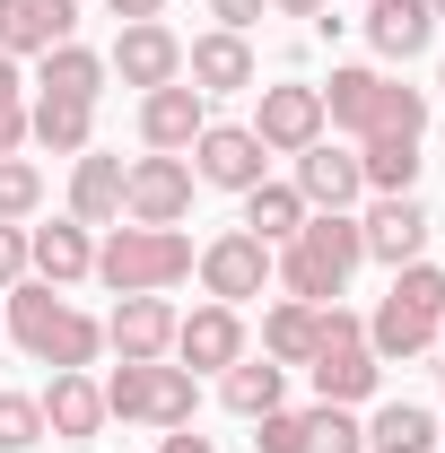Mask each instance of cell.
<instances>
[{
  "label": "cell",
  "instance_id": "1",
  "mask_svg": "<svg viewBox=\"0 0 445 453\" xmlns=\"http://www.w3.org/2000/svg\"><path fill=\"white\" fill-rule=\"evenodd\" d=\"M358 262H367L358 219H349V210H306V226L271 253V280L288 288L297 305H332L340 288H349V271H358Z\"/></svg>",
  "mask_w": 445,
  "mask_h": 453
},
{
  "label": "cell",
  "instance_id": "2",
  "mask_svg": "<svg viewBox=\"0 0 445 453\" xmlns=\"http://www.w3.org/2000/svg\"><path fill=\"white\" fill-rule=\"evenodd\" d=\"M0 323H9V340H18L35 366H53V375L61 366H97V349H105V323L79 314V305H70L61 288H44V280L9 288V314H0Z\"/></svg>",
  "mask_w": 445,
  "mask_h": 453
},
{
  "label": "cell",
  "instance_id": "3",
  "mask_svg": "<svg viewBox=\"0 0 445 453\" xmlns=\"http://www.w3.org/2000/svg\"><path fill=\"white\" fill-rule=\"evenodd\" d=\"M324 131H349V140H376V131H428V88H402L385 70H332L324 88Z\"/></svg>",
  "mask_w": 445,
  "mask_h": 453
},
{
  "label": "cell",
  "instance_id": "4",
  "mask_svg": "<svg viewBox=\"0 0 445 453\" xmlns=\"http://www.w3.org/2000/svg\"><path fill=\"white\" fill-rule=\"evenodd\" d=\"M97 280L113 296H167L175 280H192V235L183 226H113L97 244Z\"/></svg>",
  "mask_w": 445,
  "mask_h": 453
},
{
  "label": "cell",
  "instance_id": "5",
  "mask_svg": "<svg viewBox=\"0 0 445 453\" xmlns=\"http://www.w3.org/2000/svg\"><path fill=\"white\" fill-rule=\"evenodd\" d=\"M192 271H201V288H210V305H245V296L271 288V244L245 235V226H227V235H210V244L192 253Z\"/></svg>",
  "mask_w": 445,
  "mask_h": 453
},
{
  "label": "cell",
  "instance_id": "6",
  "mask_svg": "<svg viewBox=\"0 0 445 453\" xmlns=\"http://www.w3.org/2000/svg\"><path fill=\"white\" fill-rule=\"evenodd\" d=\"M192 157V183H219V192H254L271 174V149L245 131V122H201V140L183 149Z\"/></svg>",
  "mask_w": 445,
  "mask_h": 453
},
{
  "label": "cell",
  "instance_id": "7",
  "mask_svg": "<svg viewBox=\"0 0 445 453\" xmlns=\"http://www.w3.org/2000/svg\"><path fill=\"white\" fill-rule=\"evenodd\" d=\"M183 210H192V166L183 157H158L149 149V157L122 166V219L131 226H175Z\"/></svg>",
  "mask_w": 445,
  "mask_h": 453
},
{
  "label": "cell",
  "instance_id": "8",
  "mask_svg": "<svg viewBox=\"0 0 445 453\" xmlns=\"http://www.w3.org/2000/svg\"><path fill=\"white\" fill-rule=\"evenodd\" d=\"M271 157H297V149H315L324 140V88H262V105H254V122H245Z\"/></svg>",
  "mask_w": 445,
  "mask_h": 453
},
{
  "label": "cell",
  "instance_id": "9",
  "mask_svg": "<svg viewBox=\"0 0 445 453\" xmlns=\"http://www.w3.org/2000/svg\"><path fill=\"white\" fill-rule=\"evenodd\" d=\"M105 70L122 79V88H140V96H149V88H175V79H183V35L158 27V18H140V27H122V35H113Z\"/></svg>",
  "mask_w": 445,
  "mask_h": 453
},
{
  "label": "cell",
  "instance_id": "10",
  "mask_svg": "<svg viewBox=\"0 0 445 453\" xmlns=\"http://www.w3.org/2000/svg\"><path fill=\"white\" fill-rule=\"evenodd\" d=\"M201 122H210V96H201L192 79H175V88H149V96H140V140H149L158 157H183V149L201 140Z\"/></svg>",
  "mask_w": 445,
  "mask_h": 453
},
{
  "label": "cell",
  "instance_id": "11",
  "mask_svg": "<svg viewBox=\"0 0 445 453\" xmlns=\"http://www.w3.org/2000/svg\"><path fill=\"white\" fill-rule=\"evenodd\" d=\"M236 357H245V314H236V305H201V314L175 323V366H192V375H227Z\"/></svg>",
  "mask_w": 445,
  "mask_h": 453
},
{
  "label": "cell",
  "instance_id": "12",
  "mask_svg": "<svg viewBox=\"0 0 445 453\" xmlns=\"http://www.w3.org/2000/svg\"><path fill=\"white\" fill-rule=\"evenodd\" d=\"M358 235H367V253L376 262H419L428 253V210H419V192H376V210L358 219Z\"/></svg>",
  "mask_w": 445,
  "mask_h": 453
},
{
  "label": "cell",
  "instance_id": "13",
  "mask_svg": "<svg viewBox=\"0 0 445 453\" xmlns=\"http://www.w3.org/2000/svg\"><path fill=\"white\" fill-rule=\"evenodd\" d=\"M175 314L167 296H122L113 305V323H105V349L113 357H131V366H149V357H175Z\"/></svg>",
  "mask_w": 445,
  "mask_h": 453
},
{
  "label": "cell",
  "instance_id": "14",
  "mask_svg": "<svg viewBox=\"0 0 445 453\" xmlns=\"http://www.w3.org/2000/svg\"><path fill=\"white\" fill-rule=\"evenodd\" d=\"M79 35V0H0V53L27 61V53H53Z\"/></svg>",
  "mask_w": 445,
  "mask_h": 453
},
{
  "label": "cell",
  "instance_id": "15",
  "mask_svg": "<svg viewBox=\"0 0 445 453\" xmlns=\"http://www.w3.org/2000/svg\"><path fill=\"white\" fill-rule=\"evenodd\" d=\"M27 271H35L44 288H79V280H97V244H88V226H79V219L27 226Z\"/></svg>",
  "mask_w": 445,
  "mask_h": 453
},
{
  "label": "cell",
  "instance_id": "16",
  "mask_svg": "<svg viewBox=\"0 0 445 453\" xmlns=\"http://www.w3.org/2000/svg\"><path fill=\"white\" fill-rule=\"evenodd\" d=\"M297 192H306V210H358V192H367L358 149H332V140L297 149Z\"/></svg>",
  "mask_w": 445,
  "mask_h": 453
},
{
  "label": "cell",
  "instance_id": "17",
  "mask_svg": "<svg viewBox=\"0 0 445 453\" xmlns=\"http://www.w3.org/2000/svg\"><path fill=\"white\" fill-rule=\"evenodd\" d=\"M183 79H192L201 96H236V88H254V44L227 35V27H210V35L183 44Z\"/></svg>",
  "mask_w": 445,
  "mask_h": 453
},
{
  "label": "cell",
  "instance_id": "18",
  "mask_svg": "<svg viewBox=\"0 0 445 453\" xmlns=\"http://www.w3.org/2000/svg\"><path fill=\"white\" fill-rule=\"evenodd\" d=\"M35 410H44L53 436H97V427H105V384H97L88 366H61L53 384L35 393Z\"/></svg>",
  "mask_w": 445,
  "mask_h": 453
},
{
  "label": "cell",
  "instance_id": "19",
  "mask_svg": "<svg viewBox=\"0 0 445 453\" xmlns=\"http://www.w3.org/2000/svg\"><path fill=\"white\" fill-rule=\"evenodd\" d=\"M437 35V9L428 0H367V44L385 61H419Z\"/></svg>",
  "mask_w": 445,
  "mask_h": 453
},
{
  "label": "cell",
  "instance_id": "20",
  "mask_svg": "<svg viewBox=\"0 0 445 453\" xmlns=\"http://www.w3.org/2000/svg\"><path fill=\"white\" fill-rule=\"evenodd\" d=\"M306 375H315V401H340V410H349V401L376 393V375H385V366H376V349H367V340H332V349H315V366H306Z\"/></svg>",
  "mask_w": 445,
  "mask_h": 453
},
{
  "label": "cell",
  "instance_id": "21",
  "mask_svg": "<svg viewBox=\"0 0 445 453\" xmlns=\"http://www.w3.org/2000/svg\"><path fill=\"white\" fill-rule=\"evenodd\" d=\"M44 61V70H35V96H70V105H97V96H105V53H88V44H79V35H70V44H53V53H35Z\"/></svg>",
  "mask_w": 445,
  "mask_h": 453
},
{
  "label": "cell",
  "instance_id": "22",
  "mask_svg": "<svg viewBox=\"0 0 445 453\" xmlns=\"http://www.w3.org/2000/svg\"><path fill=\"white\" fill-rule=\"evenodd\" d=\"M27 140H35V149H53V157H88V149H97V105L35 96V105H27Z\"/></svg>",
  "mask_w": 445,
  "mask_h": 453
},
{
  "label": "cell",
  "instance_id": "23",
  "mask_svg": "<svg viewBox=\"0 0 445 453\" xmlns=\"http://www.w3.org/2000/svg\"><path fill=\"white\" fill-rule=\"evenodd\" d=\"M219 401L236 410V418H271V410H288V366H271V357H236L219 375Z\"/></svg>",
  "mask_w": 445,
  "mask_h": 453
},
{
  "label": "cell",
  "instance_id": "24",
  "mask_svg": "<svg viewBox=\"0 0 445 453\" xmlns=\"http://www.w3.org/2000/svg\"><path fill=\"white\" fill-rule=\"evenodd\" d=\"M70 219L79 226H113L122 219V157H79V174H70Z\"/></svg>",
  "mask_w": 445,
  "mask_h": 453
},
{
  "label": "cell",
  "instance_id": "25",
  "mask_svg": "<svg viewBox=\"0 0 445 453\" xmlns=\"http://www.w3.org/2000/svg\"><path fill=\"white\" fill-rule=\"evenodd\" d=\"M297 226H306V192H297V183H271V174H262V183L245 192V235H262V244L279 253V244H288Z\"/></svg>",
  "mask_w": 445,
  "mask_h": 453
},
{
  "label": "cell",
  "instance_id": "26",
  "mask_svg": "<svg viewBox=\"0 0 445 453\" xmlns=\"http://www.w3.org/2000/svg\"><path fill=\"white\" fill-rule=\"evenodd\" d=\"M358 174H367V192H410V183H419V140H410V131L358 140Z\"/></svg>",
  "mask_w": 445,
  "mask_h": 453
},
{
  "label": "cell",
  "instance_id": "27",
  "mask_svg": "<svg viewBox=\"0 0 445 453\" xmlns=\"http://www.w3.org/2000/svg\"><path fill=\"white\" fill-rule=\"evenodd\" d=\"M367 453H437V418L419 401H385L367 418Z\"/></svg>",
  "mask_w": 445,
  "mask_h": 453
},
{
  "label": "cell",
  "instance_id": "28",
  "mask_svg": "<svg viewBox=\"0 0 445 453\" xmlns=\"http://www.w3.org/2000/svg\"><path fill=\"white\" fill-rule=\"evenodd\" d=\"M367 349H376V366H402V357H419V349H437V323H419L410 305H376V323H367Z\"/></svg>",
  "mask_w": 445,
  "mask_h": 453
},
{
  "label": "cell",
  "instance_id": "29",
  "mask_svg": "<svg viewBox=\"0 0 445 453\" xmlns=\"http://www.w3.org/2000/svg\"><path fill=\"white\" fill-rule=\"evenodd\" d=\"M262 357L271 366H315V305H297V296L271 305L262 314Z\"/></svg>",
  "mask_w": 445,
  "mask_h": 453
},
{
  "label": "cell",
  "instance_id": "30",
  "mask_svg": "<svg viewBox=\"0 0 445 453\" xmlns=\"http://www.w3.org/2000/svg\"><path fill=\"white\" fill-rule=\"evenodd\" d=\"M192 410H201V375L192 366H149V427H192Z\"/></svg>",
  "mask_w": 445,
  "mask_h": 453
},
{
  "label": "cell",
  "instance_id": "31",
  "mask_svg": "<svg viewBox=\"0 0 445 453\" xmlns=\"http://www.w3.org/2000/svg\"><path fill=\"white\" fill-rule=\"evenodd\" d=\"M393 305H410L419 323H445V271L437 262H402L393 271Z\"/></svg>",
  "mask_w": 445,
  "mask_h": 453
},
{
  "label": "cell",
  "instance_id": "32",
  "mask_svg": "<svg viewBox=\"0 0 445 453\" xmlns=\"http://www.w3.org/2000/svg\"><path fill=\"white\" fill-rule=\"evenodd\" d=\"M306 453H367V427H358L340 401H315V410H306Z\"/></svg>",
  "mask_w": 445,
  "mask_h": 453
},
{
  "label": "cell",
  "instance_id": "33",
  "mask_svg": "<svg viewBox=\"0 0 445 453\" xmlns=\"http://www.w3.org/2000/svg\"><path fill=\"white\" fill-rule=\"evenodd\" d=\"M35 210H44V174L27 166V157H0V219L27 226Z\"/></svg>",
  "mask_w": 445,
  "mask_h": 453
},
{
  "label": "cell",
  "instance_id": "34",
  "mask_svg": "<svg viewBox=\"0 0 445 453\" xmlns=\"http://www.w3.org/2000/svg\"><path fill=\"white\" fill-rule=\"evenodd\" d=\"M18 149H27V79L0 53V157H18Z\"/></svg>",
  "mask_w": 445,
  "mask_h": 453
},
{
  "label": "cell",
  "instance_id": "35",
  "mask_svg": "<svg viewBox=\"0 0 445 453\" xmlns=\"http://www.w3.org/2000/svg\"><path fill=\"white\" fill-rule=\"evenodd\" d=\"M149 366H158V357H149ZM149 366L122 357V366L105 375V418H149Z\"/></svg>",
  "mask_w": 445,
  "mask_h": 453
},
{
  "label": "cell",
  "instance_id": "36",
  "mask_svg": "<svg viewBox=\"0 0 445 453\" xmlns=\"http://www.w3.org/2000/svg\"><path fill=\"white\" fill-rule=\"evenodd\" d=\"M44 436V410H35V393H0V453H27Z\"/></svg>",
  "mask_w": 445,
  "mask_h": 453
},
{
  "label": "cell",
  "instance_id": "37",
  "mask_svg": "<svg viewBox=\"0 0 445 453\" xmlns=\"http://www.w3.org/2000/svg\"><path fill=\"white\" fill-rule=\"evenodd\" d=\"M262 436H254V453H306V410H271V418H254Z\"/></svg>",
  "mask_w": 445,
  "mask_h": 453
},
{
  "label": "cell",
  "instance_id": "38",
  "mask_svg": "<svg viewBox=\"0 0 445 453\" xmlns=\"http://www.w3.org/2000/svg\"><path fill=\"white\" fill-rule=\"evenodd\" d=\"M18 280H27V226H9V219H0V296H9Z\"/></svg>",
  "mask_w": 445,
  "mask_h": 453
},
{
  "label": "cell",
  "instance_id": "39",
  "mask_svg": "<svg viewBox=\"0 0 445 453\" xmlns=\"http://www.w3.org/2000/svg\"><path fill=\"white\" fill-rule=\"evenodd\" d=\"M262 9H271V0H210V18H219L227 35H245V27H254Z\"/></svg>",
  "mask_w": 445,
  "mask_h": 453
},
{
  "label": "cell",
  "instance_id": "40",
  "mask_svg": "<svg viewBox=\"0 0 445 453\" xmlns=\"http://www.w3.org/2000/svg\"><path fill=\"white\" fill-rule=\"evenodd\" d=\"M158 453H219V445H210L201 427H167V445H158Z\"/></svg>",
  "mask_w": 445,
  "mask_h": 453
},
{
  "label": "cell",
  "instance_id": "41",
  "mask_svg": "<svg viewBox=\"0 0 445 453\" xmlns=\"http://www.w3.org/2000/svg\"><path fill=\"white\" fill-rule=\"evenodd\" d=\"M113 18H122V27H140V18H167V0H105Z\"/></svg>",
  "mask_w": 445,
  "mask_h": 453
},
{
  "label": "cell",
  "instance_id": "42",
  "mask_svg": "<svg viewBox=\"0 0 445 453\" xmlns=\"http://www.w3.org/2000/svg\"><path fill=\"white\" fill-rule=\"evenodd\" d=\"M279 18H324V9H332V0H271Z\"/></svg>",
  "mask_w": 445,
  "mask_h": 453
},
{
  "label": "cell",
  "instance_id": "43",
  "mask_svg": "<svg viewBox=\"0 0 445 453\" xmlns=\"http://www.w3.org/2000/svg\"><path fill=\"white\" fill-rule=\"evenodd\" d=\"M428 9H437V27H445V0H428Z\"/></svg>",
  "mask_w": 445,
  "mask_h": 453
},
{
  "label": "cell",
  "instance_id": "44",
  "mask_svg": "<svg viewBox=\"0 0 445 453\" xmlns=\"http://www.w3.org/2000/svg\"><path fill=\"white\" fill-rule=\"evenodd\" d=\"M437 96H445V61H437Z\"/></svg>",
  "mask_w": 445,
  "mask_h": 453
},
{
  "label": "cell",
  "instance_id": "45",
  "mask_svg": "<svg viewBox=\"0 0 445 453\" xmlns=\"http://www.w3.org/2000/svg\"><path fill=\"white\" fill-rule=\"evenodd\" d=\"M437 349H445V323H437Z\"/></svg>",
  "mask_w": 445,
  "mask_h": 453
},
{
  "label": "cell",
  "instance_id": "46",
  "mask_svg": "<svg viewBox=\"0 0 445 453\" xmlns=\"http://www.w3.org/2000/svg\"><path fill=\"white\" fill-rule=\"evenodd\" d=\"M0 332H9V323H0Z\"/></svg>",
  "mask_w": 445,
  "mask_h": 453
}]
</instances>
